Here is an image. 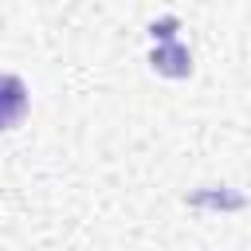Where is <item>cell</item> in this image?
Returning <instances> with one entry per match:
<instances>
[{
	"label": "cell",
	"instance_id": "obj_1",
	"mask_svg": "<svg viewBox=\"0 0 251 251\" xmlns=\"http://www.w3.org/2000/svg\"><path fill=\"white\" fill-rule=\"evenodd\" d=\"M27 106H31L27 82L20 75H0V133L16 129L27 118Z\"/></svg>",
	"mask_w": 251,
	"mask_h": 251
}]
</instances>
